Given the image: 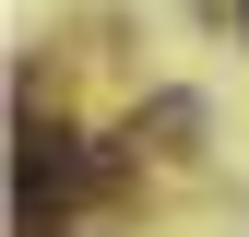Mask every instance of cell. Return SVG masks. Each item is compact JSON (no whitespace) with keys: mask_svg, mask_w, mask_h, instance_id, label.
<instances>
[{"mask_svg":"<svg viewBox=\"0 0 249 237\" xmlns=\"http://www.w3.org/2000/svg\"><path fill=\"white\" fill-rule=\"evenodd\" d=\"M237 12H249V0H237Z\"/></svg>","mask_w":249,"mask_h":237,"instance_id":"obj_1","label":"cell"}]
</instances>
